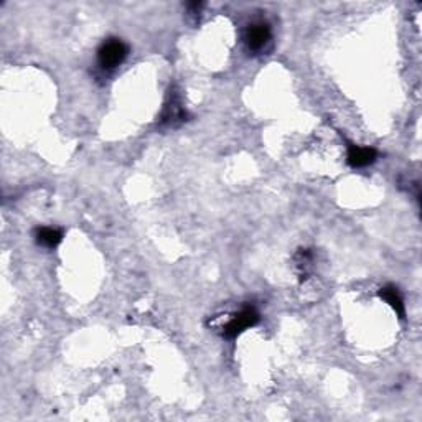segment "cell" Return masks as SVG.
Segmentation results:
<instances>
[{
    "mask_svg": "<svg viewBox=\"0 0 422 422\" xmlns=\"http://www.w3.org/2000/svg\"><path fill=\"white\" fill-rule=\"evenodd\" d=\"M129 55V48L119 38H109L98 50V65L101 70L113 71L124 63Z\"/></svg>",
    "mask_w": 422,
    "mask_h": 422,
    "instance_id": "obj_1",
    "label": "cell"
},
{
    "mask_svg": "<svg viewBox=\"0 0 422 422\" xmlns=\"http://www.w3.org/2000/svg\"><path fill=\"white\" fill-rule=\"evenodd\" d=\"M259 320H261V317H259V312L256 310V307H252V305H246V307H242L240 312L232 315V317L228 320V323L223 325V328H221L223 338H226V340H232V338H236L237 335H241L244 330L258 325Z\"/></svg>",
    "mask_w": 422,
    "mask_h": 422,
    "instance_id": "obj_2",
    "label": "cell"
},
{
    "mask_svg": "<svg viewBox=\"0 0 422 422\" xmlns=\"http://www.w3.org/2000/svg\"><path fill=\"white\" fill-rule=\"evenodd\" d=\"M271 40H273V32L268 22H254L244 30V45L252 55L266 51Z\"/></svg>",
    "mask_w": 422,
    "mask_h": 422,
    "instance_id": "obj_3",
    "label": "cell"
},
{
    "mask_svg": "<svg viewBox=\"0 0 422 422\" xmlns=\"http://www.w3.org/2000/svg\"><path fill=\"white\" fill-rule=\"evenodd\" d=\"M187 120V111L183 109L180 96L177 94V91H170L168 94V101L163 106L162 114H160V125L165 128H177L182 123Z\"/></svg>",
    "mask_w": 422,
    "mask_h": 422,
    "instance_id": "obj_4",
    "label": "cell"
},
{
    "mask_svg": "<svg viewBox=\"0 0 422 422\" xmlns=\"http://www.w3.org/2000/svg\"><path fill=\"white\" fill-rule=\"evenodd\" d=\"M378 157L376 149L373 147H361V145H355L348 142V155L347 160L353 168H363L368 165L375 163Z\"/></svg>",
    "mask_w": 422,
    "mask_h": 422,
    "instance_id": "obj_5",
    "label": "cell"
},
{
    "mask_svg": "<svg viewBox=\"0 0 422 422\" xmlns=\"http://www.w3.org/2000/svg\"><path fill=\"white\" fill-rule=\"evenodd\" d=\"M378 294H380V297L385 300V302L390 305L392 310H395L397 317H399L401 320L406 318L404 300H402L399 290H397L395 285H386V287H383Z\"/></svg>",
    "mask_w": 422,
    "mask_h": 422,
    "instance_id": "obj_6",
    "label": "cell"
},
{
    "mask_svg": "<svg viewBox=\"0 0 422 422\" xmlns=\"http://www.w3.org/2000/svg\"><path fill=\"white\" fill-rule=\"evenodd\" d=\"M35 240L40 246L43 247H56L60 244L63 240V235L60 230H55V228H48V226H42L35 230Z\"/></svg>",
    "mask_w": 422,
    "mask_h": 422,
    "instance_id": "obj_7",
    "label": "cell"
},
{
    "mask_svg": "<svg viewBox=\"0 0 422 422\" xmlns=\"http://www.w3.org/2000/svg\"><path fill=\"white\" fill-rule=\"evenodd\" d=\"M312 261H314V256L312 252H310V249H300L297 254H295V268L299 269L300 275H307L309 274V269L312 268Z\"/></svg>",
    "mask_w": 422,
    "mask_h": 422,
    "instance_id": "obj_8",
    "label": "cell"
}]
</instances>
